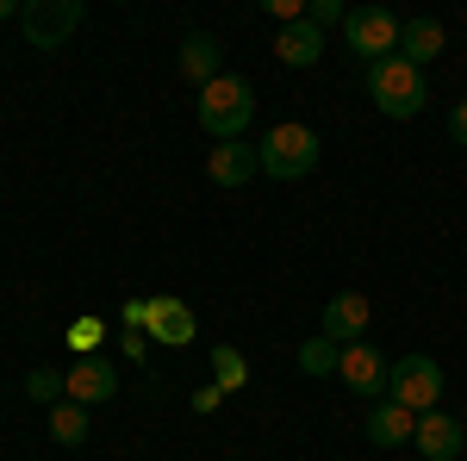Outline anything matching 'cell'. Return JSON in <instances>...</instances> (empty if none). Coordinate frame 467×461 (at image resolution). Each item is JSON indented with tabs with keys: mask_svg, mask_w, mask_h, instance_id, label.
Wrapping results in <instances>:
<instances>
[{
	"mask_svg": "<svg viewBox=\"0 0 467 461\" xmlns=\"http://www.w3.org/2000/svg\"><path fill=\"white\" fill-rule=\"evenodd\" d=\"M387 368H393V361H387V355L361 337V343H349V350H343V361H337V381L356 393V399H387Z\"/></svg>",
	"mask_w": 467,
	"mask_h": 461,
	"instance_id": "7",
	"label": "cell"
},
{
	"mask_svg": "<svg viewBox=\"0 0 467 461\" xmlns=\"http://www.w3.org/2000/svg\"><path fill=\"white\" fill-rule=\"evenodd\" d=\"M0 19H19V6H13V0H0Z\"/></svg>",
	"mask_w": 467,
	"mask_h": 461,
	"instance_id": "25",
	"label": "cell"
},
{
	"mask_svg": "<svg viewBox=\"0 0 467 461\" xmlns=\"http://www.w3.org/2000/svg\"><path fill=\"white\" fill-rule=\"evenodd\" d=\"M411 430H418V418H411L405 405H393V399H374V405H368V443H374V449H405Z\"/></svg>",
	"mask_w": 467,
	"mask_h": 461,
	"instance_id": "15",
	"label": "cell"
},
{
	"mask_svg": "<svg viewBox=\"0 0 467 461\" xmlns=\"http://www.w3.org/2000/svg\"><path fill=\"white\" fill-rule=\"evenodd\" d=\"M26 393L44 399V405H63V399H69V387H63V374H57V368H32V374H26Z\"/></svg>",
	"mask_w": 467,
	"mask_h": 461,
	"instance_id": "20",
	"label": "cell"
},
{
	"mask_svg": "<svg viewBox=\"0 0 467 461\" xmlns=\"http://www.w3.org/2000/svg\"><path fill=\"white\" fill-rule=\"evenodd\" d=\"M81 19H88L81 0H26V6H19V37H26L32 50H63Z\"/></svg>",
	"mask_w": 467,
	"mask_h": 461,
	"instance_id": "5",
	"label": "cell"
},
{
	"mask_svg": "<svg viewBox=\"0 0 467 461\" xmlns=\"http://www.w3.org/2000/svg\"><path fill=\"white\" fill-rule=\"evenodd\" d=\"M368 100L387 112V119H418L424 100H431V88H424V69H411L405 57H380V63H368Z\"/></svg>",
	"mask_w": 467,
	"mask_h": 461,
	"instance_id": "3",
	"label": "cell"
},
{
	"mask_svg": "<svg viewBox=\"0 0 467 461\" xmlns=\"http://www.w3.org/2000/svg\"><path fill=\"white\" fill-rule=\"evenodd\" d=\"M63 387H69L75 405H107L112 393H119V368H112L100 350H94V355H75L69 374H63Z\"/></svg>",
	"mask_w": 467,
	"mask_h": 461,
	"instance_id": "8",
	"label": "cell"
},
{
	"mask_svg": "<svg viewBox=\"0 0 467 461\" xmlns=\"http://www.w3.org/2000/svg\"><path fill=\"white\" fill-rule=\"evenodd\" d=\"M293 361H299V374H312V381H324V374H337V361H343V350H337L330 337H306Z\"/></svg>",
	"mask_w": 467,
	"mask_h": 461,
	"instance_id": "19",
	"label": "cell"
},
{
	"mask_svg": "<svg viewBox=\"0 0 467 461\" xmlns=\"http://www.w3.org/2000/svg\"><path fill=\"white\" fill-rule=\"evenodd\" d=\"M213 387L224 393V399L250 387V361H244V350H231V343H218V350H213Z\"/></svg>",
	"mask_w": 467,
	"mask_h": 461,
	"instance_id": "17",
	"label": "cell"
},
{
	"mask_svg": "<svg viewBox=\"0 0 467 461\" xmlns=\"http://www.w3.org/2000/svg\"><path fill=\"white\" fill-rule=\"evenodd\" d=\"M181 75H187L193 88L218 81V75H224V44H218L213 32H187L181 37Z\"/></svg>",
	"mask_w": 467,
	"mask_h": 461,
	"instance_id": "12",
	"label": "cell"
},
{
	"mask_svg": "<svg viewBox=\"0 0 467 461\" xmlns=\"http://www.w3.org/2000/svg\"><path fill=\"white\" fill-rule=\"evenodd\" d=\"M387 399L405 405L411 418H424L442 405V368H436L431 355H399L393 368H387Z\"/></svg>",
	"mask_w": 467,
	"mask_h": 461,
	"instance_id": "4",
	"label": "cell"
},
{
	"mask_svg": "<svg viewBox=\"0 0 467 461\" xmlns=\"http://www.w3.org/2000/svg\"><path fill=\"white\" fill-rule=\"evenodd\" d=\"M318 131L312 125H299V119H287V125H268V138L255 143V156H262V175L268 181H306L312 169H318Z\"/></svg>",
	"mask_w": 467,
	"mask_h": 461,
	"instance_id": "2",
	"label": "cell"
},
{
	"mask_svg": "<svg viewBox=\"0 0 467 461\" xmlns=\"http://www.w3.org/2000/svg\"><path fill=\"white\" fill-rule=\"evenodd\" d=\"M50 436H57L63 449H81V443H88V405H75V399L50 405Z\"/></svg>",
	"mask_w": 467,
	"mask_h": 461,
	"instance_id": "18",
	"label": "cell"
},
{
	"mask_svg": "<svg viewBox=\"0 0 467 461\" xmlns=\"http://www.w3.org/2000/svg\"><path fill=\"white\" fill-rule=\"evenodd\" d=\"M206 175L218 181V187H244V181L262 175V156H255V143H218L213 156H206Z\"/></svg>",
	"mask_w": 467,
	"mask_h": 461,
	"instance_id": "13",
	"label": "cell"
},
{
	"mask_svg": "<svg viewBox=\"0 0 467 461\" xmlns=\"http://www.w3.org/2000/svg\"><path fill=\"white\" fill-rule=\"evenodd\" d=\"M218 405H224V393H218V387H200V393H193V412H218Z\"/></svg>",
	"mask_w": 467,
	"mask_h": 461,
	"instance_id": "24",
	"label": "cell"
},
{
	"mask_svg": "<svg viewBox=\"0 0 467 461\" xmlns=\"http://www.w3.org/2000/svg\"><path fill=\"white\" fill-rule=\"evenodd\" d=\"M318 337H330L337 350L361 343V337H368V293H337V299H324Z\"/></svg>",
	"mask_w": 467,
	"mask_h": 461,
	"instance_id": "10",
	"label": "cell"
},
{
	"mask_svg": "<svg viewBox=\"0 0 467 461\" xmlns=\"http://www.w3.org/2000/svg\"><path fill=\"white\" fill-rule=\"evenodd\" d=\"M449 50V32H442V19H431V13H418V19H405L399 26V57L411 63V69H424V63H436Z\"/></svg>",
	"mask_w": 467,
	"mask_h": 461,
	"instance_id": "11",
	"label": "cell"
},
{
	"mask_svg": "<svg viewBox=\"0 0 467 461\" xmlns=\"http://www.w3.org/2000/svg\"><path fill=\"white\" fill-rule=\"evenodd\" d=\"M200 131L213 143H237L244 131H250V119H255V88L244 81V75H218V81H206L200 88Z\"/></svg>",
	"mask_w": 467,
	"mask_h": 461,
	"instance_id": "1",
	"label": "cell"
},
{
	"mask_svg": "<svg viewBox=\"0 0 467 461\" xmlns=\"http://www.w3.org/2000/svg\"><path fill=\"white\" fill-rule=\"evenodd\" d=\"M306 19H312V26H343V19H349V6H343V0H312V6H306Z\"/></svg>",
	"mask_w": 467,
	"mask_h": 461,
	"instance_id": "21",
	"label": "cell"
},
{
	"mask_svg": "<svg viewBox=\"0 0 467 461\" xmlns=\"http://www.w3.org/2000/svg\"><path fill=\"white\" fill-rule=\"evenodd\" d=\"M399 26L387 6H349V19H343V37H349V50H356L361 63H380V57H393L399 50Z\"/></svg>",
	"mask_w": 467,
	"mask_h": 461,
	"instance_id": "6",
	"label": "cell"
},
{
	"mask_svg": "<svg viewBox=\"0 0 467 461\" xmlns=\"http://www.w3.org/2000/svg\"><path fill=\"white\" fill-rule=\"evenodd\" d=\"M411 443H418V456H424V461H455L467 449V424L455 418V412H442V405H436V412L418 418Z\"/></svg>",
	"mask_w": 467,
	"mask_h": 461,
	"instance_id": "9",
	"label": "cell"
},
{
	"mask_svg": "<svg viewBox=\"0 0 467 461\" xmlns=\"http://www.w3.org/2000/svg\"><path fill=\"white\" fill-rule=\"evenodd\" d=\"M275 57H281L287 69H312V63L324 57V32L312 26V19H293V26L275 32Z\"/></svg>",
	"mask_w": 467,
	"mask_h": 461,
	"instance_id": "16",
	"label": "cell"
},
{
	"mask_svg": "<svg viewBox=\"0 0 467 461\" xmlns=\"http://www.w3.org/2000/svg\"><path fill=\"white\" fill-rule=\"evenodd\" d=\"M144 330L156 337V343H169V350H181V343H193V330H200V319H193V312H187L181 299H150Z\"/></svg>",
	"mask_w": 467,
	"mask_h": 461,
	"instance_id": "14",
	"label": "cell"
},
{
	"mask_svg": "<svg viewBox=\"0 0 467 461\" xmlns=\"http://www.w3.org/2000/svg\"><path fill=\"white\" fill-rule=\"evenodd\" d=\"M268 6V19L275 26H293V19H306V0H262Z\"/></svg>",
	"mask_w": 467,
	"mask_h": 461,
	"instance_id": "22",
	"label": "cell"
},
{
	"mask_svg": "<svg viewBox=\"0 0 467 461\" xmlns=\"http://www.w3.org/2000/svg\"><path fill=\"white\" fill-rule=\"evenodd\" d=\"M449 138L467 150V100H455V112H449Z\"/></svg>",
	"mask_w": 467,
	"mask_h": 461,
	"instance_id": "23",
	"label": "cell"
}]
</instances>
